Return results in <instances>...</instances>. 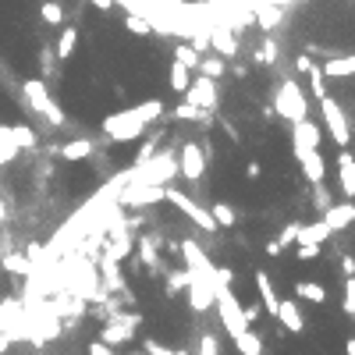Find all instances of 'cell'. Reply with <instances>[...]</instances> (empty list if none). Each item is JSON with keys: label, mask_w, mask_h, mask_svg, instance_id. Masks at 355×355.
Listing matches in <instances>:
<instances>
[{"label": "cell", "mask_w": 355, "mask_h": 355, "mask_svg": "<svg viewBox=\"0 0 355 355\" xmlns=\"http://www.w3.org/2000/svg\"><path fill=\"white\" fill-rule=\"evenodd\" d=\"M312 68H317V65H312V60H309L306 54H299V57H295V71H299V75H309Z\"/></svg>", "instance_id": "obj_48"}, {"label": "cell", "mask_w": 355, "mask_h": 355, "mask_svg": "<svg viewBox=\"0 0 355 355\" xmlns=\"http://www.w3.org/2000/svg\"><path fill=\"white\" fill-rule=\"evenodd\" d=\"M22 93H25L29 107H32L36 114H43L50 124H65V111H60V103L50 96V86H47L43 78H29L25 86H22Z\"/></svg>", "instance_id": "obj_5"}, {"label": "cell", "mask_w": 355, "mask_h": 355, "mask_svg": "<svg viewBox=\"0 0 355 355\" xmlns=\"http://www.w3.org/2000/svg\"><path fill=\"white\" fill-rule=\"evenodd\" d=\"M181 256H185V270H196V274H214V263L206 260V253L199 249V242H192V238H185L181 242Z\"/></svg>", "instance_id": "obj_17"}, {"label": "cell", "mask_w": 355, "mask_h": 355, "mask_svg": "<svg viewBox=\"0 0 355 355\" xmlns=\"http://www.w3.org/2000/svg\"><path fill=\"white\" fill-rule=\"evenodd\" d=\"M4 217H8V206H4V203H0V220H4Z\"/></svg>", "instance_id": "obj_57"}, {"label": "cell", "mask_w": 355, "mask_h": 355, "mask_svg": "<svg viewBox=\"0 0 355 355\" xmlns=\"http://www.w3.org/2000/svg\"><path fill=\"white\" fill-rule=\"evenodd\" d=\"M100 284H103V291H124V277H121V266H117V260H111V256H103L100 260Z\"/></svg>", "instance_id": "obj_20"}, {"label": "cell", "mask_w": 355, "mask_h": 355, "mask_svg": "<svg viewBox=\"0 0 355 355\" xmlns=\"http://www.w3.org/2000/svg\"><path fill=\"white\" fill-rule=\"evenodd\" d=\"M174 60H181V65L189 68V71H196L203 57H199V50H196L192 43H178V50H174Z\"/></svg>", "instance_id": "obj_32"}, {"label": "cell", "mask_w": 355, "mask_h": 355, "mask_svg": "<svg viewBox=\"0 0 355 355\" xmlns=\"http://www.w3.org/2000/svg\"><path fill=\"white\" fill-rule=\"evenodd\" d=\"M295 256L309 263V260H317V256H320V245H299V253H295Z\"/></svg>", "instance_id": "obj_47"}, {"label": "cell", "mask_w": 355, "mask_h": 355, "mask_svg": "<svg viewBox=\"0 0 355 355\" xmlns=\"http://www.w3.org/2000/svg\"><path fill=\"white\" fill-rule=\"evenodd\" d=\"M167 78H171V89L174 93H185V89L192 86V71L185 68L181 60H174V65H171V75H167Z\"/></svg>", "instance_id": "obj_29"}, {"label": "cell", "mask_w": 355, "mask_h": 355, "mask_svg": "<svg viewBox=\"0 0 355 355\" xmlns=\"http://www.w3.org/2000/svg\"><path fill=\"white\" fill-rule=\"evenodd\" d=\"M139 263L146 270H160V256H157V242L153 238H139Z\"/></svg>", "instance_id": "obj_27"}, {"label": "cell", "mask_w": 355, "mask_h": 355, "mask_svg": "<svg viewBox=\"0 0 355 355\" xmlns=\"http://www.w3.org/2000/svg\"><path fill=\"white\" fill-rule=\"evenodd\" d=\"M132 355H150V352H132Z\"/></svg>", "instance_id": "obj_58"}, {"label": "cell", "mask_w": 355, "mask_h": 355, "mask_svg": "<svg viewBox=\"0 0 355 355\" xmlns=\"http://www.w3.org/2000/svg\"><path fill=\"white\" fill-rule=\"evenodd\" d=\"M317 206H320V210H327V206H330V192L323 189V181L317 185Z\"/></svg>", "instance_id": "obj_49"}, {"label": "cell", "mask_w": 355, "mask_h": 355, "mask_svg": "<svg viewBox=\"0 0 355 355\" xmlns=\"http://www.w3.org/2000/svg\"><path fill=\"white\" fill-rule=\"evenodd\" d=\"M54 60H57V54L43 47V54H39V68H43V78L50 75V68H54Z\"/></svg>", "instance_id": "obj_45"}, {"label": "cell", "mask_w": 355, "mask_h": 355, "mask_svg": "<svg viewBox=\"0 0 355 355\" xmlns=\"http://www.w3.org/2000/svg\"><path fill=\"white\" fill-rule=\"evenodd\" d=\"M295 160L302 167V174L312 181V185H320L327 178V160L320 157V150H295Z\"/></svg>", "instance_id": "obj_15"}, {"label": "cell", "mask_w": 355, "mask_h": 355, "mask_svg": "<svg viewBox=\"0 0 355 355\" xmlns=\"http://www.w3.org/2000/svg\"><path fill=\"white\" fill-rule=\"evenodd\" d=\"M338 178H341L345 199H355V157H352L348 150L338 153Z\"/></svg>", "instance_id": "obj_23"}, {"label": "cell", "mask_w": 355, "mask_h": 355, "mask_svg": "<svg viewBox=\"0 0 355 355\" xmlns=\"http://www.w3.org/2000/svg\"><path fill=\"white\" fill-rule=\"evenodd\" d=\"M153 150H157V135L142 142V150H139V160H135V163H142V160H150V157H153Z\"/></svg>", "instance_id": "obj_46"}, {"label": "cell", "mask_w": 355, "mask_h": 355, "mask_svg": "<svg viewBox=\"0 0 355 355\" xmlns=\"http://www.w3.org/2000/svg\"><path fill=\"white\" fill-rule=\"evenodd\" d=\"M174 117H178V121H206V111L192 107V103H178V107H174Z\"/></svg>", "instance_id": "obj_38"}, {"label": "cell", "mask_w": 355, "mask_h": 355, "mask_svg": "<svg viewBox=\"0 0 355 355\" xmlns=\"http://www.w3.org/2000/svg\"><path fill=\"white\" fill-rule=\"evenodd\" d=\"M124 29L135 32V36H150V32H153V25L146 22L142 14H124Z\"/></svg>", "instance_id": "obj_37"}, {"label": "cell", "mask_w": 355, "mask_h": 355, "mask_svg": "<svg viewBox=\"0 0 355 355\" xmlns=\"http://www.w3.org/2000/svg\"><path fill=\"white\" fill-rule=\"evenodd\" d=\"M277 320H281V327L291 330V334H302V327H306V317H302L299 302H291V299H281V306H277Z\"/></svg>", "instance_id": "obj_19"}, {"label": "cell", "mask_w": 355, "mask_h": 355, "mask_svg": "<svg viewBox=\"0 0 355 355\" xmlns=\"http://www.w3.org/2000/svg\"><path fill=\"white\" fill-rule=\"evenodd\" d=\"M75 47H78V29H65L60 32V39H57V60H71V54H75Z\"/></svg>", "instance_id": "obj_26"}, {"label": "cell", "mask_w": 355, "mask_h": 355, "mask_svg": "<svg viewBox=\"0 0 355 355\" xmlns=\"http://www.w3.org/2000/svg\"><path fill=\"white\" fill-rule=\"evenodd\" d=\"M334 231L323 224V220H317V224H295V245H320L323 238H330Z\"/></svg>", "instance_id": "obj_21"}, {"label": "cell", "mask_w": 355, "mask_h": 355, "mask_svg": "<svg viewBox=\"0 0 355 355\" xmlns=\"http://www.w3.org/2000/svg\"><path fill=\"white\" fill-rule=\"evenodd\" d=\"M157 203H163V189H160V185L124 181V189L117 192V206H128V210H142V206H157Z\"/></svg>", "instance_id": "obj_9"}, {"label": "cell", "mask_w": 355, "mask_h": 355, "mask_svg": "<svg viewBox=\"0 0 355 355\" xmlns=\"http://www.w3.org/2000/svg\"><path fill=\"white\" fill-rule=\"evenodd\" d=\"M174 174H178V157H171V153H153L150 160H142L132 171H124V178L135 185H160V189H167V181Z\"/></svg>", "instance_id": "obj_2"}, {"label": "cell", "mask_w": 355, "mask_h": 355, "mask_svg": "<svg viewBox=\"0 0 355 355\" xmlns=\"http://www.w3.org/2000/svg\"><path fill=\"white\" fill-rule=\"evenodd\" d=\"M0 266L8 270V274H32V263L25 253H8L4 260H0Z\"/></svg>", "instance_id": "obj_30"}, {"label": "cell", "mask_w": 355, "mask_h": 355, "mask_svg": "<svg viewBox=\"0 0 355 355\" xmlns=\"http://www.w3.org/2000/svg\"><path fill=\"white\" fill-rule=\"evenodd\" d=\"M320 75L327 78H352L355 75V54H341V57H327Z\"/></svg>", "instance_id": "obj_22"}, {"label": "cell", "mask_w": 355, "mask_h": 355, "mask_svg": "<svg viewBox=\"0 0 355 355\" xmlns=\"http://www.w3.org/2000/svg\"><path fill=\"white\" fill-rule=\"evenodd\" d=\"M196 71H199V75H206V78H214V82H217V78L224 75V57H203Z\"/></svg>", "instance_id": "obj_35"}, {"label": "cell", "mask_w": 355, "mask_h": 355, "mask_svg": "<svg viewBox=\"0 0 355 355\" xmlns=\"http://www.w3.org/2000/svg\"><path fill=\"white\" fill-rule=\"evenodd\" d=\"M345 312L355 317V277H345Z\"/></svg>", "instance_id": "obj_39"}, {"label": "cell", "mask_w": 355, "mask_h": 355, "mask_svg": "<svg viewBox=\"0 0 355 355\" xmlns=\"http://www.w3.org/2000/svg\"><path fill=\"white\" fill-rule=\"evenodd\" d=\"M214 277H217V270L214 274H196V270H189V284H185V291H189V306L196 312H206L217 295H214Z\"/></svg>", "instance_id": "obj_10"}, {"label": "cell", "mask_w": 355, "mask_h": 355, "mask_svg": "<svg viewBox=\"0 0 355 355\" xmlns=\"http://www.w3.org/2000/svg\"><path fill=\"white\" fill-rule=\"evenodd\" d=\"M253 14H256V22H260V29H277L281 25V18H284V11H281V4H274V0H253Z\"/></svg>", "instance_id": "obj_18"}, {"label": "cell", "mask_w": 355, "mask_h": 355, "mask_svg": "<svg viewBox=\"0 0 355 355\" xmlns=\"http://www.w3.org/2000/svg\"><path fill=\"white\" fill-rule=\"evenodd\" d=\"M139 323H142L139 312H107V327L100 330V341H107L111 348L132 341V334H135Z\"/></svg>", "instance_id": "obj_8"}, {"label": "cell", "mask_w": 355, "mask_h": 355, "mask_svg": "<svg viewBox=\"0 0 355 355\" xmlns=\"http://www.w3.org/2000/svg\"><path fill=\"white\" fill-rule=\"evenodd\" d=\"M242 312H245V320H249V323H256V317H260V306H245Z\"/></svg>", "instance_id": "obj_53"}, {"label": "cell", "mask_w": 355, "mask_h": 355, "mask_svg": "<svg viewBox=\"0 0 355 355\" xmlns=\"http://www.w3.org/2000/svg\"><path fill=\"white\" fill-rule=\"evenodd\" d=\"M341 270L345 277H355V256H341Z\"/></svg>", "instance_id": "obj_51"}, {"label": "cell", "mask_w": 355, "mask_h": 355, "mask_svg": "<svg viewBox=\"0 0 355 355\" xmlns=\"http://www.w3.org/2000/svg\"><path fill=\"white\" fill-rule=\"evenodd\" d=\"M210 214H214L217 227H235V220H238V214H235L227 203H214V206H210Z\"/></svg>", "instance_id": "obj_34"}, {"label": "cell", "mask_w": 355, "mask_h": 355, "mask_svg": "<svg viewBox=\"0 0 355 355\" xmlns=\"http://www.w3.org/2000/svg\"><path fill=\"white\" fill-rule=\"evenodd\" d=\"M277 57H281V47H277V39H263V47H260V54H256V60H260V65H270V68H274L277 65Z\"/></svg>", "instance_id": "obj_33"}, {"label": "cell", "mask_w": 355, "mask_h": 355, "mask_svg": "<svg viewBox=\"0 0 355 355\" xmlns=\"http://www.w3.org/2000/svg\"><path fill=\"white\" fill-rule=\"evenodd\" d=\"M178 174H185L189 181H199L206 174V153L199 142H185L178 153Z\"/></svg>", "instance_id": "obj_12"}, {"label": "cell", "mask_w": 355, "mask_h": 355, "mask_svg": "<svg viewBox=\"0 0 355 355\" xmlns=\"http://www.w3.org/2000/svg\"><path fill=\"white\" fill-rule=\"evenodd\" d=\"M320 114H323V121H327V135H330V142L338 146V150H348L352 128H348V117H345V111H341V103L334 100V96H323V100H320Z\"/></svg>", "instance_id": "obj_6"}, {"label": "cell", "mask_w": 355, "mask_h": 355, "mask_svg": "<svg viewBox=\"0 0 355 355\" xmlns=\"http://www.w3.org/2000/svg\"><path fill=\"white\" fill-rule=\"evenodd\" d=\"M199 355H220L214 334H203V338H199Z\"/></svg>", "instance_id": "obj_42"}, {"label": "cell", "mask_w": 355, "mask_h": 355, "mask_svg": "<svg viewBox=\"0 0 355 355\" xmlns=\"http://www.w3.org/2000/svg\"><path fill=\"white\" fill-rule=\"evenodd\" d=\"M291 142H295V150H320V142H323L320 124H312L309 117L295 121V124H291Z\"/></svg>", "instance_id": "obj_13"}, {"label": "cell", "mask_w": 355, "mask_h": 355, "mask_svg": "<svg viewBox=\"0 0 355 355\" xmlns=\"http://www.w3.org/2000/svg\"><path fill=\"white\" fill-rule=\"evenodd\" d=\"M281 245H295V224H288L284 231H281V238H277Z\"/></svg>", "instance_id": "obj_50"}, {"label": "cell", "mask_w": 355, "mask_h": 355, "mask_svg": "<svg viewBox=\"0 0 355 355\" xmlns=\"http://www.w3.org/2000/svg\"><path fill=\"white\" fill-rule=\"evenodd\" d=\"M309 89H312V96H327V89H323V75H320V68H312L309 71Z\"/></svg>", "instance_id": "obj_40"}, {"label": "cell", "mask_w": 355, "mask_h": 355, "mask_svg": "<svg viewBox=\"0 0 355 355\" xmlns=\"http://www.w3.org/2000/svg\"><path fill=\"white\" fill-rule=\"evenodd\" d=\"M142 352H150V355H185V352L167 348V345H160V341H146V345H142Z\"/></svg>", "instance_id": "obj_41"}, {"label": "cell", "mask_w": 355, "mask_h": 355, "mask_svg": "<svg viewBox=\"0 0 355 355\" xmlns=\"http://www.w3.org/2000/svg\"><path fill=\"white\" fill-rule=\"evenodd\" d=\"M210 47H214L220 57H235V54H238L235 29H231V25H224V22H214V25H210Z\"/></svg>", "instance_id": "obj_16"}, {"label": "cell", "mask_w": 355, "mask_h": 355, "mask_svg": "<svg viewBox=\"0 0 355 355\" xmlns=\"http://www.w3.org/2000/svg\"><path fill=\"white\" fill-rule=\"evenodd\" d=\"M185 103H192V107H199V111H217V103H220V89H217V82L214 78H206V75H199V78H192V86L185 89Z\"/></svg>", "instance_id": "obj_11"}, {"label": "cell", "mask_w": 355, "mask_h": 355, "mask_svg": "<svg viewBox=\"0 0 355 355\" xmlns=\"http://www.w3.org/2000/svg\"><path fill=\"white\" fill-rule=\"evenodd\" d=\"M345 352H348V355H355V338H348V341H345Z\"/></svg>", "instance_id": "obj_56"}, {"label": "cell", "mask_w": 355, "mask_h": 355, "mask_svg": "<svg viewBox=\"0 0 355 355\" xmlns=\"http://www.w3.org/2000/svg\"><path fill=\"white\" fill-rule=\"evenodd\" d=\"M163 203H171L178 214H185V217H189V220H192V224L199 227V231H206V235L220 231V227H217V220H214V214L206 210V206H199V203H196L192 196H185V192L171 189V185H167V189H163Z\"/></svg>", "instance_id": "obj_4"}, {"label": "cell", "mask_w": 355, "mask_h": 355, "mask_svg": "<svg viewBox=\"0 0 355 355\" xmlns=\"http://www.w3.org/2000/svg\"><path fill=\"white\" fill-rule=\"evenodd\" d=\"M163 114V103L160 100H146L139 107H128V111H117V114H107L103 117V135L111 142H135L142 139V132Z\"/></svg>", "instance_id": "obj_1"}, {"label": "cell", "mask_w": 355, "mask_h": 355, "mask_svg": "<svg viewBox=\"0 0 355 355\" xmlns=\"http://www.w3.org/2000/svg\"><path fill=\"white\" fill-rule=\"evenodd\" d=\"M281 249H284L281 242H266V253H270V256H277V253H281Z\"/></svg>", "instance_id": "obj_54"}, {"label": "cell", "mask_w": 355, "mask_h": 355, "mask_svg": "<svg viewBox=\"0 0 355 355\" xmlns=\"http://www.w3.org/2000/svg\"><path fill=\"white\" fill-rule=\"evenodd\" d=\"M256 288H260V302H263V309L270 312V317H277V306H281V299H277L274 284H270L266 270H256Z\"/></svg>", "instance_id": "obj_24"}, {"label": "cell", "mask_w": 355, "mask_h": 355, "mask_svg": "<svg viewBox=\"0 0 355 355\" xmlns=\"http://www.w3.org/2000/svg\"><path fill=\"white\" fill-rule=\"evenodd\" d=\"M39 14H43V22H47V25H60V22H65V8H60L57 0H43Z\"/></svg>", "instance_id": "obj_36"}, {"label": "cell", "mask_w": 355, "mask_h": 355, "mask_svg": "<svg viewBox=\"0 0 355 355\" xmlns=\"http://www.w3.org/2000/svg\"><path fill=\"white\" fill-rule=\"evenodd\" d=\"M86 352H89V355H117L107 341H100V338H96V341H89V348H86Z\"/></svg>", "instance_id": "obj_44"}, {"label": "cell", "mask_w": 355, "mask_h": 355, "mask_svg": "<svg viewBox=\"0 0 355 355\" xmlns=\"http://www.w3.org/2000/svg\"><path fill=\"white\" fill-rule=\"evenodd\" d=\"M323 224L330 227V231H345V227L355 224V199L348 203H330L323 210Z\"/></svg>", "instance_id": "obj_14"}, {"label": "cell", "mask_w": 355, "mask_h": 355, "mask_svg": "<svg viewBox=\"0 0 355 355\" xmlns=\"http://www.w3.org/2000/svg\"><path fill=\"white\" fill-rule=\"evenodd\" d=\"M185 284H189V270H178V274L167 277V291H181Z\"/></svg>", "instance_id": "obj_43"}, {"label": "cell", "mask_w": 355, "mask_h": 355, "mask_svg": "<svg viewBox=\"0 0 355 355\" xmlns=\"http://www.w3.org/2000/svg\"><path fill=\"white\" fill-rule=\"evenodd\" d=\"M274 114L284 117V121H291V124L309 117V96H306V89L299 86V82L284 78L281 86H277V93H274Z\"/></svg>", "instance_id": "obj_3"}, {"label": "cell", "mask_w": 355, "mask_h": 355, "mask_svg": "<svg viewBox=\"0 0 355 355\" xmlns=\"http://www.w3.org/2000/svg\"><path fill=\"white\" fill-rule=\"evenodd\" d=\"M60 157L65 160H86V157H93V142L89 139H75L68 146H60Z\"/></svg>", "instance_id": "obj_28"}, {"label": "cell", "mask_w": 355, "mask_h": 355, "mask_svg": "<svg viewBox=\"0 0 355 355\" xmlns=\"http://www.w3.org/2000/svg\"><path fill=\"white\" fill-rule=\"evenodd\" d=\"M93 4H96L100 11H111V8H114V0H93Z\"/></svg>", "instance_id": "obj_55"}, {"label": "cell", "mask_w": 355, "mask_h": 355, "mask_svg": "<svg viewBox=\"0 0 355 355\" xmlns=\"http://www.w3.org/2000/svg\"><path fill=\"white\" fill-rule=\"evenodd\" d=\"M245 174H249V178H253V181H256V178L263 174V167H260V163L253 160V163H249V167H245Z\"/></svg>", "instance_id": "obj_52"}, {"label": "cell", "mask_w": 355, "mask_h": 355, "mask_svg": "<svg viewBox=\"0 0 355 355\" xmlns=\"http://www.w3.org/2000/svg\"><path fill=\"white\" fill-rule=\"evenodd\" d=\"M295 299H306V302H327V284H317V281H295Z\"/></svg>", "instance_id": "obj_25"}, {"label": "cell", "mask_w": 355, "mask_h": 355, "mask_svg": "<svg viewBox=\"0 0 355 355\" xmlns=\"http://www.w3.org/2000/svg\"><path fill=\"white\" fill-rule=\"evenodd\" d=\"M235 348H238L242 355H260V352H263V341H260V334L245 330V334H238V338H235Z\"/></svg>", "instance_id": "obj_31"}, {"label": "cell", "mask_w": 355, "mask_h": 355, "mask_svg": "<svg viewBox=\"0 0 355 355\" xmlns=\"http://www.w3.org/2000/svg\"><path fill=\"white\" fill-rule=\"evenodd\" d=\"M36 146V132L25 124H0V167L11 163L18 157V150Z\"/></svg>", "instance_id": "obj_7"}]
</instances>
